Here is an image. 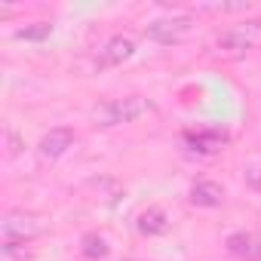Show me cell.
Masks as SVG:
<instances>
[{
    "label": "cell",
    "instance_id": "277c9868",
    "mask_svg": "<svg viewBox=\"0 0 261 261\" xmlns=\"http://www.w3.org/2000/svg\"><path fill=\"white\" fill-rule=\"evenodd\" d=\"M194 25L197 22L191 16H166V19H154L145 28V34L151 40H157V43H178V40H185L194 31Z\"/></svg>",
    "mask_w": 261,
    "mask_h": 261
},
{
    "label": "cell",
    "instance_id": "9c48e42d",
    "mask_svg": "<svg viewBox=\"0 0 261 261\" xmlns=\"http://www.w3.org/2000/svg\"><path fill=\"white\" fill-rule=\"evenodd\" d=\"M136 227H139L142 237H160V233L169 230V215H166L160 206H151V209H145V212L139 215Z\"/></svg>",
    "mask_w": 261,
    "mask_h": 261
},
{
    "label": "cell",
    "instance_id": "5b68a950",
    "mask_svg": "<svg viewBox=\"0 0 261 261\" xmlns=\"http://www.w3.org/2000/svg\"><path fill=\"white\" fill-rule=\"evenodd\" d=\"M71 148H74V133H71V129H65V126H56V129H49V133L40 139L37 154H40V160H59Z\"/></svg>",
    "mask_w": 261,
    "mask_h": 261
},
{
    "label": "cell",
    "instance_id": "52a82bcc",
    "mask_svg": "<svg viewBox=\"0 0 261 261\" xmlns=\"http://www.w3.org/2000/svg\"><path fill=\"white\" fill-rule=\"evenodd\" d=\"M185 142L191 145V151H197L203 157H212V154H218L227 145V136L224 133H215V129H200V133H188Z\"/></svg>",
    "mask_w": 261,
    "mask_h": 261
},
{
    "label": "cell",
    "instance_id": "ba28073f",
    "mask_svg": "<svg viewBox=\"0 0 261 261\" xmlns=\"http://www.w3.org/2000/svg\"><path fill=\"white\" fill-rule=\"evenodd\" d=\"M188 200L200 209H218L224 203V188L218 181H197L188 194Z\"/></svg>",
    "mask_w": 261,
    "mask_h": 261
},
{
    "label": "cell",
    "instance_id": "5bb4252c",
    "mask_svg": "<svg viewBox=\"0 0 261 261\" xmlns=\"http://www.w3.org/2000/svg\"><path fill=\"white\" fill-rule=\"evenodd\" d=\"M243 178H246V185H252V188L261 191V166H258V163H249V166L243 169Z\"/></svg>",
    "mask_w": 261,
    "mask_h": 261
},
{
    "label": "cell",
    "instance_id": "6da1fadb",
    "mask_svg": "<svg viewBox=\"0 0 261 261\" xmlns=\"http://www.w3.org/2000/svg\"><path fill=\"white\" fill-rule=\"evenodd\" d=\"M151 111V101L142 95H129V98H111L98 108H92V123L95 126H120V123H133Z\"/></svg>",
    "mask_w": 261,
    "mask_h": 261
},
{
    "label": "cell",
    "instance_id": "3957f363",
    "mask_svg": "<svg viewBox=\"0 0 261 261\" xmlns=\"http://www.w3.org/2000/svg\"><path fill=\"white\" fill-rule=\"evenodd\" d=\"M43 230H46L43 218L34 212H22V209L7 212L4 221H0V240L4 243H28L34 237H40Z\"/></svg>",
    "mask_w": 261,
    "mask_h": 261
},
{
    "label": "cell",
    "instance_id": "8992f818",
    "mask_svg": "<svg viewBox=\"0 0 261 261\" xmlns=\"http://www.w3.org/2000/svg\"><path fill=\"white\" fill-rule=\"evenodd\" d=\"M133 53H136V40H133V37H126V34H114V37L98 49V65H101V68L123 65Z\"/></svg>",
    "mask_w": 261,
    "mask_h": 261
},
{
    "label": "cell",
    "instance_id": "7a4b0ae2",
    "mask_svg": "<svg viewBox=\"0 0 261 261\" xmlns=\"http://www.w3.org/2000/svg\"><path fill=\"white\" fill-rule=\"evenodd\" d=\"M258 31H261V22H246V28H227L212 40V53L221 59H243L255 46Z\"/></svg>",
    "mask_w": 261,
    "mask_h": 261
},
{
    "label": "cell",
    "instance_id": "8fae6325",
    "mask_svg": "<svg viewBox=\"0 0 261 261\" xmlns=\"http://www.w3.org/2000/svg\"><path fill=\"white\" fill-rule=\"evenodd\" d=\"M80 252H83L86 258H108L111 246H108V240H105V237H98V233H86V237H83Z\"/></svg>",
    "mask_w": 261,
    "mask_h": 261
},
{
    "label": "cell",
    "instance_id": "7c38bea8",
    "mask_svg": "<svg viewBox=\"0 0 261 261\" xmlns=\"http://www.w3.org/2000/svg\"><path fill=\"white\" fill-rule=\"evenodd\" d=\"M0 261H31L25 252V243H4L0 246Z\"/></svg>",
    "mask_w": 261,
    "mask_h": 261
},
{
    "label": "cell",
    "instance_id": "4fadbf2b",
    "mask_svg": "<svg viewBox=\"0 0 261 261\" xmlns=\"http://www.w3.org/2000/svg\"><path fill=\"white\" fill-rule=\"evenodd\" d=\"M49 34H53V25H49V22H37V25H31V28L16 31V37H22V40H43V37H49Z\"/></svg>",
    "mask_w": 261,
    "mask_h": 261
},
{
    "label": "cell",
    "instance_id": "30bf717a",
    "mask_svg": "<svg viewBox=\"0 0 261 261\" xmlns=\"http://www.w3.org/2000/svg\"><path fill=\"white\" fill-rule=\"evenodd\" d=\"M227 249H230V255H240V258H249V261L261 258V240L252 237V233H233V237H227Z\"/></svg>",
    "mask_w": 261,
    "mask_h": 261
}]
</instances>
